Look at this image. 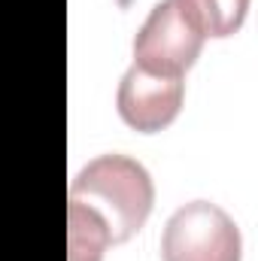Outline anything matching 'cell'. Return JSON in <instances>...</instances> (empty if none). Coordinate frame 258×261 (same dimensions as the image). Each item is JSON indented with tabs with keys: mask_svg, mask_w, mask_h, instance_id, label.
<instances>
[{
	"mask_svg": "<svg viewBox=\"0 0 258 261\" xmlns=\"http://www.w3.org/2000/svg\"><path fill=\"white\" fill-rule=\"evenodd\" d=\"M200 37H231L246 21L249 0H176Z\"/></svg>",
	"mask_w": 258,
	"mask_h": 261,
	"instance_id": "cell-6",
	"label": "cell"
},
{
	"mask_svg": "<svg viewBox=\"0 0 258 261\" xmlns=\"http://www.w3.org/2000/svg\"><path fill=\"white\" fill-rule=\"evenodd\" d=\"M110 228L107 222L88 210L85 203L70 200L67 206V246H70V258L67 261H100L107 246H110Z\"/></svg>",
	"mask_w": 258,
	"mask_h": 261,
	"instance_id": "cell-5",
	"label": "cell"
},
{
	"mask_svg": "<svg viewBox=\"0 0 258 261\" xmlns=\"http://www.w3.org/2000/svg\"><path fill=\"white\" fill-rule=\"evenodd\" d=\"M240 228L210 200L179 206L161 234V261H240Z\"/></svg>",
	"mask_w": 258,
	"mask_h": 261,
	"instance_id": "cell-2",
	"label": "cell"
},
{
	"mask_svg": "<svg viewBox=\"0 0 258 261\" xmlns=\"http://www.w3.org/2000/svg\"><path fill=\"white\" fill-rule=\"evenodd\" d=\"M203 46L200 31L183 15L176 0H161L134 37V64L158 76H183Z\"/></svg>",
	"mask_w": 258,
	"mask_h": 261,
	"instance_id": "cell-3",
	"label": "cell"
},
{
	"mask_svg": "<svg viewBox=\"0 0 258 261\" xmlns=\"http://www.w3.org/2000/svg\"><path fill=\"white\" fill-rule=\"evenodd\" d=\"M183 94H186L183 76H158L131 64L119 82L116 107L128 128L140 134H155L164 130L179 116Z\"/></svg>",
	"mask_w": 258,
	"mask_h": 261,
	"instance_id": "cell-4",
	"label": "cell"
},
{
	"mask_svg": "<svg viewBox=\"0 0 258 261\" xmlns=\"http://www.w3.org/2000/svg\"><path fill=\"white\" fill-rule=\"evenodd\" d=\"M70 200L94 210L113 243L131 240L149 219L155 186L149 170L128 155H100L88 161L70 182Z\"/></svg>",
	"mask_w": 258,
	"mask_h": 261,
	"instance_id": "cell-1",
	"label": "cell"
}]
</instances>
